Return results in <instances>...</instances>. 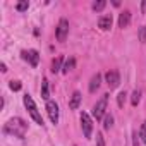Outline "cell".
<instances>
[{
    "mask_svg": "<svg viewBox=\"0 0 146 146\" xmlns=\"http://www.w3.org/2000/svg\"><path fill=\"white\" fill-rule=\"evenodd\" d=\"M105 79H107V84L110 90L117 88L120 84V74H119V70H108L107 74H105Z\"/></svg>",
    "mask_w": 146,
    "mask_h": 146,
    "instance_id": "obj_6",
    "label": "cell"
},
{
    "mask_svg": "<svg viewBox=\"0 0 146 146\" xmlns=\"http://www.w3.org/2000/svg\"><path fill=\"white\" fill-rule=\"evenodd\" d=\"M81 125H83V132H84V137H91L93 134V122H91V117L88 113H81Z\"/></svg>",
    "mask_w": 146,
    "mask_h": 146,
    "instance_id": "obj_5",
    "label": "cell"
},
{
    "mask_svg": "<svg viewBox=\"0 0 146 146\" xmlns=\"http://www.w3.org/2000/svg\"><path fill=\"white\" fill-rule=\"evenodd\" d=\"M98 28H102L103 31L110 29L112 28V16H102L98 19Z\"/></svg>",
    "mask_w": 146,
    "mask_h": 146,
    "instance_id": "obj_11",
    "label": "cell"
},
{
    "mask_svg": "<svg viewBox=\"0 0 146 146\" xmlns=\"http://www.w3.org/2000/svg\"><path fill=\"white\" fill-rule=\"evenodd\" d=\"M41 98H45V100L50 98V93H48V81H46V79L41 81Z\"/></svg>",
    "mask_w": 146,
    "mask_h": 146,
    "instance_id": "obj_15",
    "label": "cell"
},
{
    "mask_svg": "<svg viewBox=\"0 0 146 146\" xmlns=\"http://www.w3.org/2000/svg\"><path fill=\"white\" fill-rule=\"evenodd\" d=\"M62 57H57V58H53V62H52V72L55 74V72H58L60 69H62Z\"/></svg>",
    "mask_w": 146,
    "mask_h": 146,
    "instance_id": "obj_14",
    "label": "cell"
},
{
    "mask_svg": "<svg viewBox=\"0 0 146 146\" xmlns=\"http://www.w3.org/2000/svg\"><path fill=\"white\" fill-rule=\"evenodd\" d=\"M81 93L79 91H74L72 93V96H70V102H69V108L70 110H76L78 107H79V103H81Z\"/></svg>",
    "mask_w": 146,
    "mask_h": 146,
    "instance_id": "obj_10",
    "label": "cell"
},
{
    "mask_svg": "<svg viewBox=\"0 0 146 146\" xmlns=\"http://www.w3.org/2000/svg\"><path fill=\"white\" fill-rule=\"evenodd\" d=\"M74 65H76V58L74 57H70L65 64H64V67H62V72H64V74H67V72L69 70H72V69H74Z\"/></svg>",
    "mask_w": 146,
    "mask_h": 146,
    "instance_id": "obj_13",
    "label": "cell"
},
{
    "mask_svg": "<svg viewBox=\"0 0 146 146\" xmlns=\"http://www.w3.org/2000/svg\"><path fill=\"white\" fill-rule=\"evenodd\" d=\"M29 7V4H28V0H24V2H19L17 5H16V9L19 11V12H23V11H26Z\"/></svg>",
    "mask_w": 146,
    "mask_h": 146,
    "instance_id": "obj_22",
    "label": "cell"
},
{
    "mask_svg": "<svg viewBox=\"0 0 146 146\" xmlns=\"http://www.w3.org/2000/svg\"><path fill=\"white\" fill-rule=\"evenodd\" d=\"M57 40L58 41H65L67 35H69V21L67 19H60L58 21V26H57Z\"/></svg>",
    "mask_w": 146,
    "mask_h": 146,
    "instance_id": "obj_4",
    "label": "cell"
},
{
    "mask_svg": "<svg viewBox=\"0 0 146 146\" xmlns=\"http://www.w3.org/2000/svg\"><path fill=\"white\" fill-rule=\"evenodd\" d=\"M100 83H102V76H100V74H95V76L91 78V81H90V91L95 93V91L100 88Z\"/></svg>",
    "mask_w": 146,
    "mask_h": 146,
    "instance_id": "obj_12",
    "label": "cell"
},
{
    "mask_svg": "<svg viewBox=\"0 0 146 146\" xmlns=\"http://www.w3.org/2000/svg\"><path fill=\"white\" fill-rule=\"evenodd\" d=\"M9 86H11L12 91H19V90H21V83H19V81H11Z\"/></svg>",
    "mask_w": 146,
    "mask_h": 146,
    "instance_id": "obj_24",
    "label": "cell"
},
{
    "mask_svg": "<svg viewBox=\"0 0 146 146\" xmlns=\"http://www.w3.org/2000/svg\"><path fill=\"white\" fill-rule=\"evenodd\" d=\"M96 146H105V137H103L102 132L96 134Z\"/></svg>",
    "mask_w": 146,
    "mask_h": 146,
    "instance_id": "obj_23",
    "label": "cell"
},
{
    "mask_svg": "<svg viewBox=\"0 0 146 146\" xmlns=\"http://www.w3.org/2000/svg\"><path fill=\"white\" fill-rule=\"evenodd\" d=\"M137 36H139V41H141V43H146V26L139 28V31H137Z\"/></svg>",
    "mask_w": 146,
    "mask_h": 146,
    "instance_id": "obj_20",
    "label": "cell"
},
{
    "mask_svg": "<svg viewBox=\"0 0 146 146\" xmlns=\"http://www.w3.org/2000/svg\"><path fill=\"white\" fill-rule=\"evenodd\" d=\"M105 5H107L105 0H98V2H93V11L100 12V11H103V9H105Z\"/></svg>",
    "mask_w": 146,
    "mask_h": 146,
    "instance_id": "obj_17",
    "label": "cell"
},
{
    "mask_svg": "<svg viewBox=\"0 0 146 146\" xmlns=\"http://www.w3.org/2000/svg\"><path fill=\"white\" fill-rule=\"evenodd\" d=\"M21 55H23V58H24V60H28L33 67H36V65H38V62H40V53H38L36 50H28V52L24 50Z\"/></svg>",
    "mask_w": 146,
    "mask_h": 146,
    "instance_id": "obj_8",
    "label": "cell"
},
{
    "mask_svg": "<svg viewBox=\"0 0 146 146\" xmlns=\"http://www.w3.org/2000/svg\"><path fill=\"white\" fill-rule=\"evenodd\" d=\"M125 96H127V95H125L124 91H122V93H119V96H117V105H119L120 108H122V107H124V103H125Z\"/></svg>",
    "mask_w": 146,
    "mask_h": 146,
    "instance_id": "obj_21",
    "label": "cell"
},
{
    "mask_svg": "<svg viewBox=\"0 0 146 146\" xmlns=\"http://www.w3.org/2000/svg\"><path fill=\"white\" fill-rule=\"evenodd\" d=\"M131 24V12L129 11H124V12H120L119 14V28H127Z\"/></svg>",
    "mask_w": 146,
    "mask_h": 146,
    "instance_id": "obj_9",
    "label": "cell"
},
{
    "mask_svg": "<svg viewBox=\"0 0 146 146\" xmlns=\"http://www.w3.org/2000/svg\"><path fill=\"white\" fill-rule=\"evenodd\" d=\"M141 11H143V12H146V2H143V4H141Z\"/></svg>",
    "mask_w": 146,
    "mask_h": 146,
    "instance_id": "obj_27",
    "label": "cell"
},
{
    "mask_svg": "<svg viewBox=\"0 0 146 146\" xmlns=\"http://www.w3.org/2000/svg\"><path fill=\"white\" fill-rule=\"evenodd\" d=\"M46 112H48V117L52 120V124H57L58 122V105L52 100L46 102Z\"/></svg>",
    "mask_w": 146,
    "mask_h": 146,
    "instance_id": "obj_7",
    "label": "cell"
},
{
    "mask_svg": "<svg viewBox=\"0 0 146 146\" xmlns=\"http://www.w3.org/2000/svg\"><path fill=\"white\" fill-rule=\"evenodd\" d=\"M107 103H108V95H103V96H102V100L95 105V108H93V115H95V119H96V120H100L102 117H105Z\"/></svg>",
    "mask_w": 146,
    "mask_h": 146,
    "instance_id": "obj_3",
    "label": "cell"
},
{
    "mask_svg": "<svg viewBox=\"0 0 146 146\" xmlns=\"http://www.w3.org/2000/svg\"><path fill=\"white\" fill-rule=\"evenodd\" d=\"M139 136H137V132H134L132 134V146H139V139H137Z\"/></svg>",
    "mask_w": 146,
    "mask_h": 146,
    "instance_id": "obj_25",
    "label": "cell"
},
{
    "mask_svg": "<svg viewBox=\"0 0 146 146\" xmlns=\"http://www.w3.org/2000/svg\"><path fill=\"white\" fill-rule=\"evenodd\" d=\"M139 137H141V141L146 144V120L141 124V129H139Z\"/></svg>",
    "mask_w": 146,
    "mask_h": 146,
    "instance_id": "obj_19",
    "label": "cell"
},
{
    "mask_svg": "<svg viewBox=\"0 0 146 146\" xmlns=\"http://www.w3.org/2000/svg\"><path fill=\"white\" fill-rule=\"evenodd\" d=\"M24 105H26V108H28V112H29V115H31V119L36 122V124H40V125H43V117H41V113L38 112V107H36V103L33 102V98L29 96V95H24Z\"/></svg>",
    "mask_w": 146,
    "mask_h": 146,
    "instance_id": "obj_2",
    "label": "cell"
},
{
    "mask_svg": "<svg viewBox=\"0 0 146 146\" xmlns=\"http://www.w3.org/2000/svg\"><path fill=\"white\" fill-rule=\"evenodd\" d=\"M112 124H113V117L108 113V115H105V119H103V129H110L112 127Z\"/></svg>",
    "mask_w": 146,
    "mask_h": 146,
    "instance_id": "obj_18",
    "label": "cell"
},
{
    "mask_svg": "<svg viewBox=\"0 0 146 146\" xmlns=\"http://www.w3.org/2000/svg\"><path fill=\"white\" fill-rule=\"evenodd\" d=\"M0 70H2V72H7V65L2 62V64H0Z\"/></svg>",
    "mask_w": 146,
    "mask_h": 146,
    "instance_id": "obj_26",
    "label": "cell"
},
{
    "mask_svg": "<svg viewBox=\"0 0 146 146\" xmlns=\"http://www.w3.org/2000/svg\"><path fill=\"white\" fill-rule=\"evenodd\" d=\"M139 100H141V91L136 90V91L132 93V96H131V103H132V107H136V105L139 103Z\"/></svg>",
    "mask_w": 146,
    "mask_h": 146,
    "instance_id": "obj_16",
    "label": "cell"
},
{
    "mask_svg": "<svg viewBox=\"0 0 146 146\" xmlns=\"http://www.w3.org/2000/svg\"><path fill=\"white\" fill-rule=\"evenodd\" d=\"M26 131H28V124H26L21 117L11 119V120L5 124V127H4V132H5V134H14L16 137H24Z\"/></svg>",
    "mask_w": 146,
    "mask_h": 146,
    "instance_id": "obj_1",
    "label": "cell"
}]
</instances>
